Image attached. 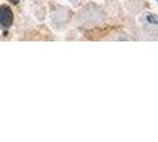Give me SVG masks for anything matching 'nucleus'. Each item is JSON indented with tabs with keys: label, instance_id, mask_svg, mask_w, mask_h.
<instances>
[{
	"label": "nucleus",
	"instance_id": "f257e3e1",
	"mask_svg": "<svg viewBox=\"0 0 158 142\" xmlns=\"http://www.w3.org/2000/svg\"><path fill=\"white\" fill-rule=\"evenodd\" d=\"M13 23V13L11 8L2 5L0 6V25L4 27H10Z\"/></svg>",
	"mask_w": 158,
	"mask_h": 142
}]
</instances>
